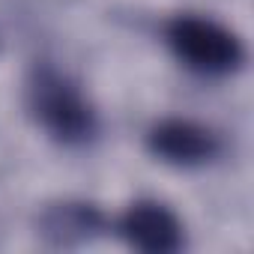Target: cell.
I'll return each instance as SVG.
<instances>
[{
	"label": "cell",
	"instance_id": "1",
	"mask_svg": "<svg viewBox=\"0 0 254 254\" xmlns=\"http://www.w3.org/2000/svg\"><path fill=\"white\" fill-rule=\"evenodd\" d=\"M27 108L42 129L66 147L93 141L99 120L78 84L54 66H36L27 78Z\"/></svg>",
	"mask_w": 254,
	"mask_h": 254
},
{
	"label": "cell",
	"instance_id": "2",
	"mask_svg": "<svg viewBox=\"0 0 254 254\" xmlns=\"http://www.w3.org/2000/svg\"><path fill=\"white\" fill-rule=\"evenodd\" d=\"M165 39L174 51V57L197 72V75H230L242 66L245 48L233 30L224 24L203 18V15H177L171 18Z\"/></svg>",
	"mask_w": 254,
	"mask_h": 254
},
{
	"label": "cell",
	"instance_id": "3",
	"mask_svg": "<svg viewBox=\"0 0 254 254\" xmlns=\"http://www.w3.org/2000/svg\"><path fill=\"white\" fill-rule=\"evenodd\" d=\"M120 236L138 251L171 254L183 248V221L159 200H135L120 215Z\"/></svg>",
	"mask_w": 254,
	"mask_h": 254
},
{
	"label": "cell",
	"instance_id": "4",
	"mask_svg": "<svg viewBox=\"0 0 254 254\" xmlns=\"http://www.w3.org/2000/svg\"><path fill=\"white\" fill-rule=\"evenodd\" d=\"M147 147L153 156H159L168 165L191 168V165L209 162L218 153V138L200 123L171 117V120H162L150 129Z\"/></svg>",
	"mask_w": 254,
	"mask_h": 254
},
{
	"label": "cell",
	"instance_id": "5",
	"mask_svg": "<svg viewBox=\"0 0 254 254\" xmlns=\"http://www.w3.org/2000/svg\"><path fill=\"white\" fill-rule=\"evenodd\" d=\"M42 224H45L42 233H48L57 242L87 239L99 227V212L93 206H84V203H60V206L48 209Z\"/></svg>",
	"mask_w": 254,
	"mask_h": 254
}]
</instances>
